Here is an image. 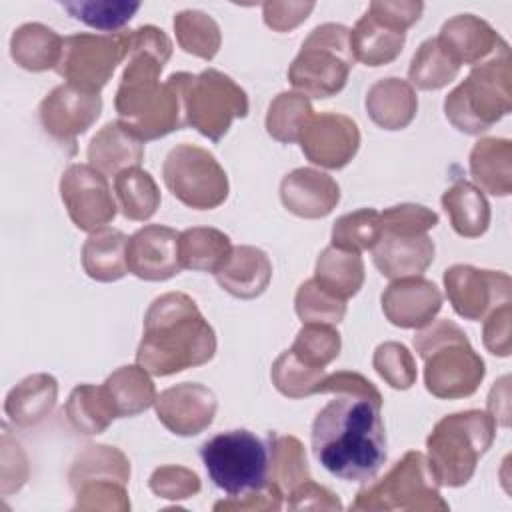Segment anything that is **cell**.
<instances>
[{"mask_svg": "<svg viewBox=\"0 0 512 512\" xmlns=\"http://www.w3.org/2000/svg\"><path fill=\"white\" fill-rule=\"evenodd\" d=\"M496 422L488 412L464 410L436 422L426 438L428 464L444 486H464L492 446Z\"/></svg>", "mask_w": 512, "mask_h": 512, "instance_id": "cell-5", "label": "cell"}, {"mask_svg": "<svg viewBox=\"0 0 512 512\" xmlns=\"http://www.w3.org/2000/svg\"><path fill=\"white\" fill-rule=\"evenodd\" d=\"M28 478V464L22 446L10 438L8 430L2 434V494L20 490Z\"/></svg>", "mask_w": 512, "mask_h": 512, "instance_id": "cell-51", "label": "cell"}, {"mask_svg": "<svg viewBox=\"0 0 512 512\" xmlns=\"http://www.w3.org/2000/svg\"><path fill=\"white\" fill-rule=\"evenodd\" d=\"M340 332L330 324H304L290 352L310 368L328 366L340 352Z\"/></svg>", "mask_w": 512, "mask_h": 512, "instance_id": "cell-44", "label": "cell"}, {"mask_svg": "<svg viewBox=\"0 0 512 512\" xmlns=\"http://www.w3.org/2000/svg\"><path fill=\"white\" fill-rule=\"evenodd\" d=\"M128 272L140 280L162 282L182 270L180 232L160 224H148L128 238Z\"/></svg>", "mask_w": 512, "mask_h": 512, "instance_id": "cell-18", "label": "cell"}, {"mask_svg": "<svg viewBox=\"0 0 512 512\" xmlns=\"http://www.w3.org/2000/svg\"><path fill=\"white\" fill-rule=\"evenodd\" d=\"M460 72V64L442 48L438 38H428L412 56L408 78L420 90H438L452 82Z\"/></svg>", "mask_w": 512, "mask_h": 512, "instance_id": "cell-39", "label": "cell"}, {"mask_svg": "<svg viewBox=\"0 0 512 512\" xmlns=\"http://www.w3.org/2000/svg\"><path fill=\"white\" fill-rule=\"evenodd\" d=\"M128 236L114 228H102L88 236L82 246V268L98 282L120 280L126 272Z\"/></svg>", "mask_w": 512, "mask_h": 512, "instance_id": "cell-30", "label": "cell"}, {"mask_svg": "<svg viewBox=\"0 0 512 512\" xmlns=\"http://www.w3.org/2000/svg\"><path fill=\"white\" fill-rule=\"evenodd\" d=\"M314 6V2H264L262 16L268 28L276 32H288L302 24Z\"/></svg>", "mask_w": 512, "mask_h": 512, "instance_id": "cell-52", "label": "cell"}, {"mask_svg": "<svg viewBox=\"0 0 512 512\" xmlns=\"http://www.w3.org/2000/svg\"><path fill=\"white\" fill-rule=\"evenodd\" d=\"M184 114L186 124L218 142L228 132L232 120L248 114V96L220 70L184 72Z\"/></svg>", "mask_w": 512, "mask_h": 512, "instance_id": "cell-10", "label": "cell"}, {"mask_svg": "<svg viewBox=\"0 0 512 512\" xmlns=\"http://www.w3.org/2000/svg\"><path fill=\"white\" fill-rule=\"evenodd\" d=\"M144 142L120 120L100 128L88 144V162L104 176H116L126 168L140 166Z\"/></svg>", "mask_w": 512, "mask_h": 512, "instance_id": "cell-25", "label": "cell"}, {"mask_svg": "<svg viewBox=\"0 0 512 512\" xmlns=\"http://www.w3.org/2000/svg\"><path fill=\"white\" fill-rule=\"evenodd\" d=\"M106 390L112 396L118 418L120 416H136L148 410L156 402V388L150 380L148 372L138 366H122L114 370L106 382Z\"/></svg>", "mask_w": 512, "mask_h": 512, "instance_id": "cell-37", "label": "cell"}, {"mask_svg": "<svg viewBox=\"0 0 512 512\" xmlns=\"http://www.w3.org/2000/svg\"><path fill=\"white\" fill-rule=\"evenodd\" d=\"M354 60L350 30L326 22L316 26L302 42L288 68V80L304 96L330 98L346 86Z\"/></svg>", "mask_w": 512, "mask_h": 512, "instance_id": "cell-8", "label": "cell"}, {"mask_svg": "<svg viewBox=\"0 0 512 512\" xmlns=\"http://www.w3.org/2000/svg\"><path fill=\"white\" fill-rule=\"evenodd\" d=\"M280 200L284 208L300 218H324L338 200V182L314 168H296L280 182Z\"/></svg>", "mask_w": 512, "mask_h": 512, "instance_id": "cell-22", "label": "cell"}, {"mask_svg": "<svg viewBox=\"0 0 512 512\" xmlns=\"http://www.w3.org/2000/svg\"><path fill=\"white\" fill-rule=\"evenodd\" d=\"M60 196L70 220L84 232L102 230L116 216L112 188L90 164H70L60 178Z\"/></svg>", "mask_w": 512, "mask_h": 512, "instance_id": "cell-14", "label": "cell"}, {"mask_svg": "<svg viewBox=\"0 0 512 512\" xmlns=\"http://www.w3.org/2000/svg\"><path fill=\"white\" fill-rule=\"evenodd\" d=\"M214 352L216 334L188 294L168 292L150 304L136 352V362L148 374L170 376L202 366Z\"/></svg>", "mask_w": 512, "mask_h": 512, "instance_id": "cell-3", "label": "cell"}, {"mask_svg": "<svg viewBox=\"0 0 512 512\" xmlns=\"http://www.w3.org/2000/svg\"><path fill=\"white\" fill-rule=\"evenodd\" d=\"M56 398V378L50 374H32L8 392L4 412L16 426H34L52 412Z\"/></svg>", "mask_w": 512, "mask_h": 512, "instance_id": "cell-27", "label": "cell"}, {"mask_svg": "<svg viewBox=\"0 0 512 512\" xmlns=\"http://www.w3.org/2000/svg\"><path fill=\"white\" fill-rule=\"evenodd\" d=\"M442 308L438 286L422 276L392 280L382 292V312L400 328H424Z\"/></svg>", "mask_w": 512, "mask_h": 512, "instance_id": "cell-20", "label": "cell"}, {"mask_svg": "<svg viewBox=\"0 0 512 512\" xmlns=\"http://www.w3.org/2000/svg\"><path fill=\"white\" fill-rule=\"evenodd\" d=\"M510 50L476 64L444 100L446 118L466 134H480L512 108Z\"/></svg>", "mask_w": 512, "mask_h": 512, "instance_id": "cell-6", "label": "cell"}, {"mask_svg": "<svg viewBox=\"0 0 512 512\" xmlns=\"http://www.w3.org/2000/svg\"><path fill=\"white\" fill-rule=\"evenodd\" d=\"M414 348L424 360L426 390L436 398H464L478 390L486 368L464 330L452 320H436L416 332Z\"/></svg>", "mask_w": 512, "mask_h": 512, "instance_id": "cell-4", "label": "cell"}, {"mask_svg": "<svg viewBox=\"0 0 512 512\" xmlns=\"http://www.w3.org/2000/svg\"><path fill=\"white\" fill-rule=\"evenodd\" d=\"M422 2L376 0L350 30V48L356 60L366 66L392 62L404 46L406 30L420 18Z\"/></svg>", "mask_w": 512, "mask_h": 512, "instance_id": "cell-11", "label": "cell"}, {"mask_svg": "<svg viewBox=\"0 0 512 512\" xmlns=\"http://www.w3.org/2000/svg\"><path fill=\"white\" fill-rule=\"evenodd\" d=\"M290 502L288 506L292 510H298V508H324V510H340L342 504L340 500L336 498V494H332L328 488L306 480L304 484H300L290 496Z\"/></svg>", "mask_w": 512, "mask_h": 512, "instance_id": "cell-54", "label": "cell"}, {"mask_svg": "<svg viewBox=\"0 0 512 512\" xmlns=\"http://www.w3.org/2000/svg\"><path fill=\"white\" fill-rule=\"evenodd\" d=\"M318 392L334 398L312 422L316 460L342 480H372L386 462L382 394L368 378L348 370L326 374Z\"/></svg>", "mask_w": 512, "mask_h": 512, "instance_id": "cell-1", "label": "cell"}, {"mask_svg": "<svg viewBox=\"0 0 512 512\" xmlns=\"http://www.w3.org/2000/svg\"><path fill=\"white\" fill-rule=\"evenodd\" d=\"M510 320H512V306L502 304L496 310H492L486 316L484 322V346L494 354V356H508L510 354Z\"/></svg>", "mask_w": 512, "mask_h": 512, "instance_id": "cell-53", "label": "cell"}, {"mask_svg": "<svg viewBox=\"0 0 512 512\" xmlns=\"http://www.w3.org/2000/svg\"><path fill=\"white\" fill-rule=\"evenodd\" d=\"M114 192L122 214L128 220L144 222L152 218L160 206V190L150 172L132 166L114 176Z\"/></svg>", "mask_w": 512, "mask_h": 512, "instance_id": "cell-38", "label": "cell"}, {"mask_svg": "<svg viewBox=\"0 0 512 512\" xmlns=\"http://www.w3.org/2000/svg\"><path fill=\"white\" fill-rule=\"evenodd\" d=\"M204 468L228 498H242L270 486V446L250 430H228L200 448Z\"/></svg>", "mask_w": 512, "mask_h": 512, "instance_id": "cell-7", "label": "cell"}, {"mask_svg": "<svg viewBox=\"0 0 512 512\" xmlns=\"http://www.w3.org/2000/svg\"><path fill=\"white\" fill-rule=\"evenodd\" d=\"M154 406L158 420L172 434L196 436L212 424L218 402L208 386L184 382L162 390Z\"/></svg>", "mask_w": 512, "mask_h": 512, "instance_id": "cell-19", "label": "cell"}, {"mask_svg": "<svg viewBox=\"0 0 512 512\" xmlns=\"http://www.w3.org/2000/svg\"><path fill=\"white\" fill-rule=\"evenodd\" d=\"M150 490L168 500H184L200 492V478L184 466H160L150 476Z\"/></svg>", "mask_w": 512, "mask_h": 512, "instance_id": "cell-49", "label": "cell"}, {"mask_svg": "<svg viewBox=\"0 0 512 512\" xmlns=\"http://www.w3.org/2000/svg\"><path fill=\"white\" fill-rule=\"evenodd\" d=\"M270 376L280 394L288 398H304L318 392L326 372L324 368H310L302 364L290 350H286L274 360Z\"/></svg>", "mask_w": 512, "mask_h": 512, "instance_id": "cell-45", "label": "cell"}, {"mask_svg": "<svg viewBox=\"0 0 512 512\" xmlns=\"http://www.w3.org/2000/svg\"><path fill=\"white\" fill-rule=\"evenodd\" d=\"M314 280L328 294L348 300L364 284V262L360 254L330 244L316 260Z\"/></svg>", "mask_w": 512, "mask_h": 512, "instance_id": "cell-32", "label": "cell"}, {"mask_svg": "<svg viewBox=\"0 0 512 512\" xmlns=\"http://www.w3.org/2000/svg\"><path fill=\"white\" fill-rule=\"evenodd\" d=\"M418 110V98L410 82L402 78H382L366 94V112L384 130L406 128Z\"/></svg>", "mask_w": 512, "mask_h": 512, "instance_id": "cell-26", "label": "cell"}, {"mask_svg": "<svg viewBox=\"0 0 512 512\" xmlns=\"http://www.w3.org/2000/svg\"><path fill=\"white\" fill-rule=\"evenodd\" d=\"M172 56V42L164 30L146 24L128 32L124 72L114 106L118 120L142 142L162 138L186 124L184 72L160 82V72Z\"/></svg>", "mask_w": 512, "mask_h": 512, "instance_id": "cell-2", "label": "cell"}, {"mask_svg": "<svg viewBox=\"0 0 512 512\" xmlns=\"http://www.w3.org/2000/svg\"><path fill=\"white\" fill-rule=\"evenodd\" d=\"M68 422L82 434L94 436L102 434L114 418H118L116 406L112 402L110 392L106 386H92V384H80L76 386L68 402L64 406Z\"/></svg>", "mask_w": 512, "mask_h": 512, "instance_id": "cell-33", "label": "cell"}, {"mask_svg": "<svg viewBox=\"0 0 512 512\" xmlns=\"http://www.w3.org/2000/svg\"><path fill=\"white\" fill-rule=\"evenodd\" d=\"M434 242L428 234H402L382 230L372 248L374 266L390 280L422 276L434 260Z\"/></svg>", "mask_w": 512, "mask_h": 512, "instance_id": "cell-23", "label": "cell"}, {"mask_svg": "<svg viewBox=\"0 0 512 512\" xmlns=\"http://www.w3.org/2000/svg\"><path fill=\"white\" fill-rule=\"evenodd\" d=\"M304 156L322 168L338 170L346 166L360 148V130L344 114H312L298 138Z\"/></svg>", "mask_w": 512, "mask_h": 512, "instance_id": "cell-17", "label": "cell"}, {"mask_svg": "<svg viewBox=\"0 0 512 512\" xmlns=\"http://www.w3.org/2000/svg\"><path fill=\"white\" fill-rule=\"evenodd\" d=\"M214 276L222 290L236 298L250 300L268 288L272 264L266 252L256 246H234Z\"/></svg>", "mask_w": 512, "mask_h": 512, "instance_id": "cell-24", "label": "cell"}, {"mask_svg": "<svg viewBox=\"0 0 512 512\" xmlns=\"http://www.w3.org/2000/svg\"><path fill=\"white\" fill-rule=\"evenodd\" d=\"M470 174L480 190L494 196L512 192V142L506 138H482L470 152Z\"/></svg>", "mask_w": 512, "mask_h": 512, "instance_id": "cell-28", "label": "cell"}, {"mask_svg": "<svg viewBox=\"0 0 512 512\" xmlns=\"http://www.w3.org/2000/svg\"><path fill=\"white\" fill-rule=\"evenodd\" d=\"M64 38L40 22H28L14 30L10 38L12 60L30 72L56 68L62 56Z\"/></svg>", "mask_w": 512, "mask_h": 512, "instance_id": "cell-29", "label": "cell"}, {"mask_svg": "<svg viewBox=\"0 0 512 512\" xmlns=\"http://www.w3.org/2000/svg\"><path fill=\"white\" fill-rule=\"evenodd\" d=\"M382 230L402 234H428L438 224V214L422 204H396L380 212Z\"/></svg>", "mask_w": 512, "mask_h": 512, "instance_id": "cell-48", "label": "cell"}, {"mask_svg": "<svg viewBox=\"0 0 512 512\" xmlns=\"http://www.w3.org/2000/svg\"><path fill=\"white\" fill-rule=\"evenodd\" d=\"M232 252L230 238L206 226H196L180 232V262L182 268L196 272H216Z\"/></svg>", "mask_w": 512, "mask_h": 512, "instance_id": "cell-35", "label": "cell"}, {"mask_svg": "<svg viewBox=\"0 0 512 512\" xmlns=\"http://www.w3.org/2000/svg\"><path fill=\"white\" fill-rule=\"evenodd\" d=\"M174 32L180 48L204 60H212L222 44L220 26L202 10H182L174 16Z\"/></svg>", "mask_w": 512, "mask_h": 512, "instance_id": "cell-40", "label": "cell"}, {"mask_svg": "<svg viewBox=\"0 0 512 512\" xmlns=\"http://www.w3.org/2000/svg\"><path fill=\"white\" fill-rule=\"evenodd\" d=\"M130 478L128 458L114 446L88 444L74 460L68 480L72 490L84 482L94 480H114L126 484Z\"/></svg>", "mask_w": 512, "mask_h": 512, "instance_id": "cell-36", "label": "cell"}, {"mask_svg": "<svg viewBox=\"0 0 512 512\" xmlns=\"http://www.w3.org/2000/svg\"><path fill=\"white\" fill-rule=\"evenodd\" d=\"M382 236L380 212L374 208H360L340 216L332 226V246L360 254L372 250Z\"/></svg>", "mask_w": 512, "mask_h": 512, "instance_id": "cell-42", "label": "cell"}, {"mask_svg": "<svg viewBox=\"0 0 512 512\" xmlns=\"http://www.w3.org/2000/svg\"><path fill=\"white\" fill-rule=\"evenodd\" d=\"M100 94L86 92L74 84L56 86L40 102V122L44 130L70 152L76 150V138L84 134L100 116Z\"/></svg>", "mask_w": 512, "mask_h": 512, "instance_id": "cell-16", "label": "cell"}, {"mask_svg": "<svg viewBox=\"0 0 512 512\" xmlns=\"http://www.w3.org/2000/svg\"><path fill=\"white\" fill-rule=\"evenodd\" d=\"M428 458L406 452L378 482L356 494L350 510H448Z\"/></svg>", "mask_w": 512, "mask_h": 512, "instance_id": "cell-9", "label": "cell"}, {"mask_svg": "<svg viewBox=\"0 0 512 512\" xmlns=\"http://www.w3.org/2000/svg\"><path fill=\"white\" fill-rule=\"evenodd\" d=\"M296 314L304 324H338L346 314V300L328 294L314 278L300 284L294 298Z\"/></svg>", "mask_w": 512, "mask_h": 512, "instance_id": "cell-46", "label": "cell"}, {"mask_svg": "<svg viewBox=\"0 0 512 512\" xmlns=\"http://www.w3.org/2000/svg\"><path fill=\"white\" fill-rule=\"evenodd\" d=\"M162 176L182 204L194 210L218 208L228 198V176L212 152L194 146L178 144L162 164Z\"/></svg>", "mask_w": 512, "mask_h": 512, "instance_id": "cell-12", "label": "cell"}, {"mask_svg": "<svg viewBox=\"0 0 512 512\" xmlns=\"http://www.w3.org/2000/svg\"><path fill=\"white\" fill-rule=\"evenodd\" d=\"M508 376H502L490 390L488 396V414L492 416L494 422L500 426H508V416H510V388H508Z\"/></svg>", "mask_w": 512, "mask_h": 512, "instance_id": "cell-56", "label": "cell"}, {"mask_svg": "<svg viewBox=\"0 0 512 512\" xmlns=\"http://www.w3.org/2000/svg\"><path fill=\"white\" fill-rule=\"evenodd\" d=\"M282 494L270 484L262 492H254L242 498H228L226 502H216L214 510H280Z\"/></svg>", "mask_w": 512, "mask_h": 512, "instance_id": "cell-55", "label": "cell"}, {"mask_svg": "<svg viewBox=\"0 0 512 512\" xmlns=\"http://www.w3.org/2000/svg\"><path fill=\"white\" fill-rule=\"evenodd\" d=\"M128 32L90 34L78 32L64 38L56 72L86 92L100 94L116 66L126 60Z\"/></svg>", "mask_w": 512, "mask_h": 512, "instance_id": "cell-13", "label": "cell"}, {"mask_svg": "<svg viewBox=\"0 0 512 512\" xmlns=\"http://www.w3.org/2000/svg\"><path fill=\"white\" fill-rule=\"evenodd\" d=\"M76 492V508L86 510H128V494L126 484L114 482V480H94L84 482Z\"/></svg>", "mask_w": 512, "mask_h": 512, "instance_id": "cell-50", "label": "cell"}, {"mask_svg": "<svg viewBox=\"0 0 512 512\" xmlns=\"http://www.w3.org/2000/svg\"><path fill=\"white\" fill-rule=\"evenodd\" d=\"M436 38L460 66H476L508 50V44L500 38V34L486 20L474 14L452 16L442 24Z\"/></svg>", "mask_w": 512, "mask_h": 512, "instance_id": "cell-21", "label": "cell"}, {"mask_svg": "<svg viewBox=\"0 0 512 512\" xmlns=\"http://www.w3.org/2000/svg\"><path fill=\"white\" fill-rule=\"evenodd\" d=\"M62 8L76 20L104 32H114L126 26L140 10V2L126 0H74L62 2Z\"/></svg>", "mask_w": 512, "mask_h": 512, "instance_id": "cell-43", "label": "cell"}, {"mask_svg": "<svg viewBox=\"0 0 512 512\" xmlns=\"http://www.w3.org/2000/svg\"><path fill=\"white\" fill-rule=\"evenodd\" d=\"M270 484L288 498L300 484L310 480L306 450L294 436L270 434Z\"/></svg>", "mask_w": 512, "mask_h": 512, "instance_id": "cell-34", "label": "cell"}, {"mask_svg": "<svg viewBox=\"0 0 512 512\" xmlns=\"http://www.w3.org/2000/svg\"><path fill=\"white\" fill-rule=\"evenodd\" d=\"M374 370L396 390H408L416 382V362L400 342H384L374 350Z\"/></svg>", "mask_w": 512, "mask_h": 512, "instance_id": "cell-47", "label": "cell"}, {"mask_svg": "<svg viewBox=\"0 0 512 512\" xmlns=\"http://www.w3.org/2000/svg\"><path fill=\"white\" fill-rule=\"evenodd\" d=\"M446 296L454 312L466 320H484L492 310L510 302L512 282L506 272L454 264L444 272Z\"/></svg>", "mask_w": 512, "mask_h": 512, "instance_id": "cell-15", "label": "cell"}, {"mask_svg": "<svg viewBox=\"0 0 512 512\" xmlns=\"http://www.w3.org/2000/svg\"><path fill=\"white\" fill-rule=\"evenodd\" d=\"M314 114L308 96L300 92H280L268 106L266 130L284 144H292L300 138L306 122Z\"/></svg>", "mask_w": 512, "mask_h": 512, "instance_id": "cell-41", "label": "cell"}, {"mask_svg": "<svg viewBox=\"0 0 512 512\" xmlns=\"http://www.w3.org/2000/svg\"><path fill=\"white\" fill-rule=\"evenodd\" d=\"M442 208L446 210L456 234L464 238H478L488 230L490 204L484 192L466 182H454L442 196Z\"/></svg>", "mask_w": 512, "mask_h": 512, "instance_id": "cell-31", "label": "cell"}]
</instances>
